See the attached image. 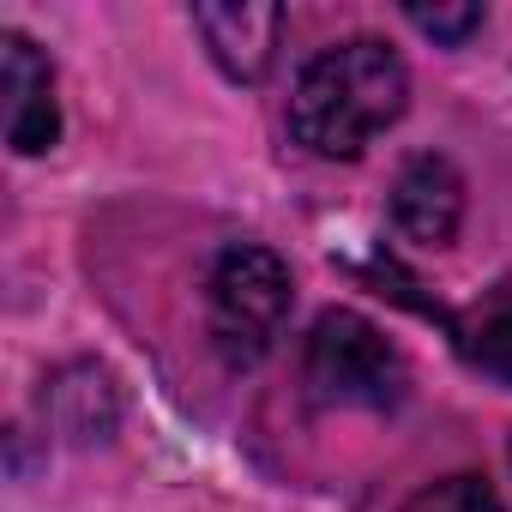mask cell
Here are the masks:
<instances>
[{"instance_id":"7","label":"cell","mask_w":512,"mask_h":512,"mask_svg":"<svg viewBox=\"0 0 512 512\" xmlns=\"http://www.w3.org/2000/svg\"><path fill=\"white\" fill-rule=\"evenodd\" d=\"M43 410L55 416V428H61L67 440L91 446V440H109V434H115L121 398H115L109 368H97V362H73V368H61V374L49 380Z\"/></svg>"},{"instance_id":"5","label":"cell","mask_w":512,"mask_h":512,"mask_svg":"<svg viewBox=\"0 0 512 512\" xmlns=\"http://www.w3.org/2000/svg\"><path fill=\"white\" fill-rule=\"evenodd\" d=\"M0 85H7V145L19 157H43L61 139L55 67L25 31H0Z\"/></svg>"},{"instance_id":"10","label":"cell","mask_w":512,"mask_h":512,"mask_svg":"<svg viewBox=\"0 0 512 512\" xmlns=\"http://www.w3.org/2000/svg\"><path fill=\"white\" fill-rule=\"evenodd\" d=\"M404 19L422 31V37H434V43H446V49H458V43H470L476 31H482V7H404Z\"/></svg>"},{"instance_id":"2","label":"cell","mask_w":512,"mask_h":512,"mask_svg":"<svg viewBox=\"0 0 512 512\" xmlns=\"http://www.w3.org/2000/svg\"><path fill=\"white\" fill-rule=\"evenodd\" d=\"M290 302H296V278L272 247H253V241L223 247L205 278V326L217 356L229 368L266 362L290 320Z\"/></svg>"},{"instance_id":"6","label":"cell","mask_w":512,"mask_h":512,"mask_svg":"<svg viewBox=\"0 0 512 512\" xmlns=\"http://www.w3.org/2000/svg\"><path fill=\"white\" fill-rule=\"evenodd\" d=\"M392 223L416 247H446L464 223V175L434 151L410 157L392 181Z\"/></svg>"},{"instance_id":"9","label":"cell","mask_w":512,"mask_h":512,"mask_svg":"<svg viewBox=\"0 0 512 512\" xmlns=\"http://www.w3.org/2000/svg\"><path fill=\"white\" fill-rule=\"evenodd\" d=\"M464 350L482 374H494L500 386H512V308H494L482 314L470 332H464Z\"/></svg>"},{"instance_id":"1","label":"cell","mask_w":512,"mask_h":512,"mask_svg":"<svg viewBox=\"0 0 512 512\" xmlns=\"http://www.w3.org/2000/svg\"><path fill=\"white\" fill-rule=\"evenodd\" d=\"M410 103V73L392 43L350 37L320 49L290 91V133L314 157H362Z\"/></svg>"},{"instance_id":"8","label":"cell","mask_w":512,"mask_h":512,"mask_svg":"<svg viewBox=\"0 0 512 512\" xmlns=\"http://www.w3.org/2000/svg\"><path fill=\"white\" fill-rule=\"evenodd\" d=\"M404 512H500V500L476 470H458V476H440V482L416 488L404 500Z\"/></svg>"},{"instance_id":"3","label":"cell","mask_w":512,"mask_h":512,"mask_svg":"<svg viewBox=\"0 0 512 512\" xmlns=\"http://www.w3.org/2000/svg\"><path fill=\"white\" fill-rule=\"evenodd\" d=\"M302 380L332 410H392L410 386L398 344L356 308H326L302 350Z\"/></svg>"},{"instance_id":"4","label":"cell","mask_w":512,"mask_h":512,"mask_svg":"<svg viewBox=\"0 0 512 512\" xmlns=\"http://www.w3.org/2000/svg\"><path fill=\"white\" fill-rule=\"evenodd\" d=\"M193 31L205 37V55L217 61L223 79L260 85L272 73V61H278L284 7H272V0H199Z\"/></svg>"}]
</instances>
